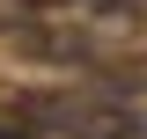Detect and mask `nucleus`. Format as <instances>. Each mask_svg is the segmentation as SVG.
<instances>
[{"instance_id": "nucleus-4", "label": "nucleus", "mask_w": 147, "mask_h": 139, "mask_svg": "<svg viewBox=\"0 0 147 139\" xmlns=\"http://www.w3.org/2000/svg\"><path fill=\"white\" fill-rule=\"evenodd\" d=\"M52 7H66V0H0V29H22V22L52 15Z\"/></svg>"}, {"instance_id": "nucleus-2", "label": "nucleus", "mask_w": 147, "mask_h": 139, "mask_svg": "<svg viewBox=\"0 0 147 139\" xmlns=\"http://www.w3.org/2000/svg\"><path fill=\"white\" fill-rule=\"evenodd\" d=\"M15 44L37 66H96V59H103V44H96L88 29H66V22H22Z\"/></svg>"}, {"instance_id": "nucleus-1", "label": "nucleus", "mask_w": 147, "mask_h": 139, "mask_svg": "<svg viewBox=\"0 0 147 139\" xmlns=\"http://www.w3.org/2000/svg\"><path fill=\"white\" fill-rule=\"evenodd\" d=\"M7 110H22V117L37 124V132H66V139H140V110L118 103L110 88H96V95H7Z\"/></svg>"}, {"instance_id": "nucleus-3", "label": "nucleus", "mask_w": 147, "mask_h": 139, "mask_svg": "<svg viewBox=\"0 0 147 139\" xmlns=\"http://www.w3.org/2000/svg\"><path fill=\"white\" fill-rule=\"evenodd\" d=\"M96 81L110 95H140L147 88V51H125V59H96Z\"/></svg>"}]
</instances>
